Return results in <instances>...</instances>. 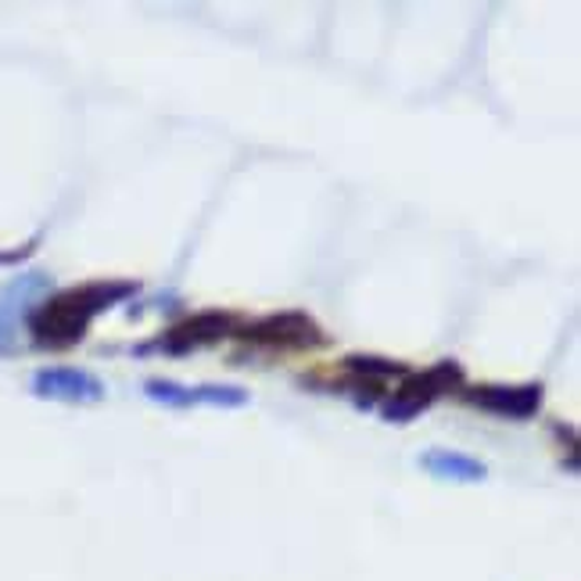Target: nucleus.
Instances as JSON below:
<instances>
[{
  "label": "nucleus",
  "instance_id": "obj_1",
  "mask_svg": "<svg viewBox=\"0 0 581 581\" xmlns=\"http://www.w3.org/2000/svg\"><path fill=\"white\" fill-rule=\"evenodd\" d=\"M136 295V281L126 277H101L86 281L65 290L48 295L33 313H29L26 327L33 334L37 348H72L86 338L90 324Z\"/></svg>",
  "mask_w": 581,
  "mask_h": 581
},
{
  "label": "nucleus",
  "instance_id": "obj_2",
  "mask_svg": "<svg viewBox=\"0 0 581 581\" xmlns=\"http://www.w3.org/2000/svg\"><path fill=\"white\" fill-rule=\"evenodd\" d=\"M463 385H467V370H463V363H456V359H438L435 366H427V370H417V374L409 370L402 377V385L380 402V417H385V424H409V420H417L420 412L431 409L438 399L463 391Z\"/></svg>",
  "mask_w": 581,
  "mask_h": 581
},
{
  "label": "nucleus",
  "instance_id": "obj_3",
  "mask_svg": "<svg viewBox=\"0 0 581 581\" xmlns=\"http://www.w3.org/2000/svg\"><path fill=\"white\" fill-rule=\"evenodd\" d=\"M244 327V319L231 309H205V313H194L187 319H180L170 330L162 334V338L141 345L136 351H162V356H191V351H202V348H212L226 338H237V330Z\"/></svg>",
  "mask_w": 581,
  "mask_h": 581
},
{
  "label": "nucleus",
  "instance_id": "obj_4",
  "mask_svg": "<svg viewBox=\"0 0 581 581\" xmlns=\"http://www.w3.org/2000/svg\"><path fill=\"white\" fill-rule=\"evenodd\" d=\"M237 338L244 345H258L266 351H309V348H324L327 334L316 324L309 313L287 309V313H273L255 319V324H244L237 330Z\"/></svg>",
  "mask_w": 581,
  "mask_h": 581
},
{
  "label": "nucleus",
  "instance_id": "obj_5",
  "mask_svg": "<svg viewBox=\"0 0 581 581\" xmlns=\"http://www.w3.org/2000/svg\"><path fill=\"white\" fill-rule=\"evenodd\" d=\"M141 388L147 402L165 409H241L252 402V395L237 385H183V380L173 377H147Z\"/></svg>",
  "mask_w": 581,
  "mask_h": 581
},
{
  "label": "nucleus",
  "instance_id": "obj_6",
  "mask_svg": "<svg viewBox=\"0 0 581 581\" xmlns=\"http://www.w3.org/2000/svg\"><path fill=\"white\" fill-rule=\"evenodd\" d=\"M48 295H51V273H40V269L19 273V277H11L0 287V356L14 351L22 324Z\"/></svg>",
  "mask_w": 581,
  "mask_h": 581
},
{
  "label": "nucleus",
  "instance_id": "obj_7",
  "mask_svg": "<svg viewBox=\"0 0 581 581\" xmlns=\"http://www.w3.org/2000/svg\"><path fill=\"white\" fill-rule=\"evenodd\" d=\"M29 391L43 402H65V406H94L104 399V380L80 366H43L29 377Z\"/></svg>",
  "mask_w": 581,
  "mask_h": 581
},
{
  "label": "nucleus",
  "instance_id": "obj_8",
  "mask_svg": "<svg viewBox=\"0 0 581 581\" xmlns=\"http://www.w3.org/2000/svg\"><path fill=\"white\" fill-rule=\"evenodd\" d=\"M463 402L481 409V412H492V417L521 424V420H531L534 412L542 409L546 388L539 385V380H524V385H478V388L463 391Z\"/></svg>",
  "mask_w": 581,
  "mask_h": 581
},
{
  "label": "nucleus",
  "instance_id": "obj_9",
  "mask_svg": "<svg viewBox=\"0 0 581 581\" xmlns=\"http://www.w3.org/2000/svg\"><path fill=\"white\" fill-rule=\"evenodd\" d=\"M420 470H427L438 481H452V485H481L488 478V463L473 460L467 452H456V449H427L420 456Z\"/></svg>",
  "mask_w": 581,
  "mask_h": 581
},
{
  "label": "nucleus",
  "instance_id": "obj_10",
  "mask_svg": "<svg viewBox=\"0 0 581 581\" xmlns=\"http://www.w3.org/2000/svg\"><path fill=\"white\" fill-rule=\"evenodd\" d=\"M345 370L356 374L359 380H370V385H380V380H391V377H406L409 366L399 359H385V356H345Z\"/></svg>",
  "mask_w": 581,
  "mask_h": 581
}]
</instances>
